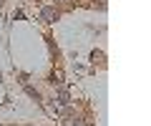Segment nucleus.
Listing matches in <instances>:
<instances>
[{"instance_id": "nucleus-1", "label": "nucleus", "mask_w": 151, "mask_h": 126, "mask_svg": "<svg viewBox=\"0 0 151 126\" xmlns=\"http://www.w3.org/2000/svg\"><path fill=\"white\" fill-rule=\"evenodd\" d=\"M40 18H43V23H53L55 18H58V10H55V8H43V10H40Z\"/></svg>"}]
</instances>
